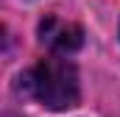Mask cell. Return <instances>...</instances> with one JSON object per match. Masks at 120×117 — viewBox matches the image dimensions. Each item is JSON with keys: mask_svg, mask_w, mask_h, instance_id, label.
<instances>
[{"mask_svg": "<svg viewBox=\"0 0 120 117\" xmlns=\"http://www.w3.org/2000/svg\"><path fill=\"white\" fill-rule=\"evenodd\" d=\"M22 87L31 98H36L45 109H73L78 103V70L67 56H48L42 58L36 67H31L22 75Z\"/></svg>", "mask_w": 120, "mask_h": 117, "instance_id": "obj_1", "label": "cell"}, {"mask_svg": "<svg viewBox=\"0 0 120 117\" xmlns=\"http://www.w3.org/2000/svg\"><path fill=\"white\" fill-rule=\"evenodd\" d=\"M39 42L45 48H50L56 56H67V53H73L84 45V31H81V25H75L70 20L48 14L39 22Z\"/></svg>", "mask_w": 120, "mask_h": 117, "instance_id": "obj_2", "label": "cell"}]
</instances>
